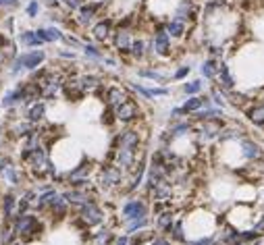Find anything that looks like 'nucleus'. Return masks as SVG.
<instances>
[{
    "label": "nucleus",
    "mask_w": 264,
    "mask_h": 245,
    "mask_svg": "<svg viewBox=\"0 0 264 245\" xmlns=\"http://www.w3.org/2000/svg\"><path fill=\"white\" fill-rule=\"evenodd\" d=\"M46 223H48V220H46L44 216H40L36 210H29V212H19L10 225H13L19 241H23L27 245V243H33V241L44 237Z\"/></svg>",
    "instance_id": "nucleus-1"
},
{
    "label": "nucleus",
    "mask_w": 264,
    "mask_h": 245,
    "mask_svg": "<svg viewBox=\"0 0 264 245\" xmlns=\"http://www.w3.org/2000/svg\"><path fill=\"white\" fill-rule=\"evenodd\" d=\"M152 216V202L146 193H133L123 197V202L119 206L117 212V225L131 223V220H140V218H150Z\"/></svg>",
    "instance_id": "nucleus-2"
},
{
    "label": "nucleus",
    "mask_w": 264,
    "mask_h": 245,
    "mask_svg": "<svg viewBox=\"0 0 264 245\" xmlns=\"http://www.w3.org/2000/svg\"><path fill=\"white\" fill-rule=\"evenodd\" d=\"M96 187L100 193H121V189L127 183V170H123L114 162H100L98 172H96Z\"/></svg>",
    "instance_id": "nucleus-3"
},
{
    "label": "nucleus",
    "mask_w": 264,
    "mask_h": 245,
    "mask_svg": "<svg viewBox=\"0 0 264 245\" xmlns=\"http://www.w3.org/2000/svg\"><path fill=\"white\" fill-rule=\"evenodd\" d=\"M27 179V170L21 168L19 160L8 154L0 156V185H2V189H21L25 187Z\"/></svg>",
    "instance_id": "nucleus-4"
},
{
    "label": "nucleus",
    "mask_w": 264,
    "mask_h": 245,
    "mask_svg": "<svg viewBox=\"0 0 264 245\" xmlns=\"http://www.w3.org/2000/svg\"><path fill=\"white\" fill-rule=\"evenodd\" d=\"M46 52L44 50H27V52H21L17 54L13 61L8 63L6 67V71L10 77H19L23 73H31V71H36V69H40L44 63H46Z\"/></svg>",
    "instance_id": "nucleus-5"
},
{
    "label": "nucleus",
    "mask_w": 264,
    "mask_h": 245,
    "mask_svg": "<svg viewBox=\"0 0 264 245\" xmlns=\"http://www.w3.org/2000/svg\"><path fill=\"white\" fill-rule=\"evenodd\" d=\"M79 216V220L88 227V229H100V227H104L108 225V212H106V208L102 206V202L98 200V197H94V200H89L82 210H77V212H73Z\"/></svg>",
    "instance_id": "nucleus-6"
},
{
    "label": "nucleus",
    "mask_w": 264,
    "mask_h": 245,
    "mask_svg": "<svg viewBox=\"0 0 264 245\" xmlns=\"http://www.w3.org/2000/svg\"><path fill=\"white\" fill-rule=\"evenodd\" d=\"M114 116H117V125H121V127L142 125V121H144L142 100H137L135 96H131L129 100H125L121 106L114 108Z\"/></svg>",
    "instance_id": "nucleus-7"
},
{
    "label": "nucleus",
    "mask_w": 264,
    "mask_h": 245,
    "mask_svg": "<svg viewBox=\"0 0 264 245\" xmlns=\"http://www.w3.org/2000/svg\"><path fill=\"white\" fill-rule=\"evenodd\" d=\"M98 166H100V162L94 160L91 156H82L71 168H67V183H65V187L67 185H71L75 181H86V179H94L96 177V172H98Z\"/></svg>",
    "instance_id": "nucleus-8"
},
{
    "label": "nucleus",
    "mask_w": 264,
    "mask_h": 245,
    "mask_svg": "<svg viewBox=\"0 0 264 245\" xmlns=\"http://www.w3.org/2000/svg\"><path fill=\"white\" fill-rule=\"evenodd\" d=\"M71 214H73V210H71V206L67 204V200H65V195H63V191H59L54 195V200L50 202V206H48V210H46V214H44V218L48 220V223L52 225V227H56V225H61V223H67L69 218H71Z\"/></svg>",
    "instance_id": "nucleus-9"
},
{
    "label": "nucleus",
    "mask_w": 264,
    "mask_h": 245,
    "mask_svg": "<svg viewBox=\"0 0 264 245\" xmlns=\"http://www.w3.org/2000/svg\"><path fill=\"white\" fill-rule=\"evenodd\" d=\"M227 125L225 119H216V121H200V123H193V135H196L198 144H210L219 139L221 129Z\"/></svg>",
    "instance_id": "nucleus-10"
},
{
    "label": "nucleus",
    "mask_w": 264,
    "mask_h": 245,
    "mask_svg": "<svg viewBox=\"0 0 264 245\" xmlns=\"http://www.w3.org/2000/svg\"><path fill=\"white\" fill-rule=\"evenodd\" d=\"M133 94L127 85H121V83H106L104 89H102V96L100 102L102 106H110V108H117L125 100H129Z\"/></svg>",
    "instance_id": "nucleus-11"
},
{
    "label": "nucleus",
    "mask_w": 264,
    "mask_h": 245,
    "mask_svg": "<svg viewBox=\"0 0 264 245\" xmlns=\"http://www.w3.org/2000/svg\"><path fill=\"white\" fill-rule=\"evenodd\" d=\"M0 214L4 223H13L19 214V189H2L0 193Z\"/></svg>",
    "instance_id": "nucleus-12"
},
{
    "label": "nucleus",
    "mask_w": 264,
    "mask_h": 245,
    "mask_svg": "<svg viewBox=\"0 0 264 245\" xmlns=\"http://www.w3.org/2000/svg\"><path fill=\"white\" fill-rule=\"evenodd\" d=\"M237 146H239V156H242L246 162H260V160H264V146L258 142V139L246 135V137L239 139Z\"/></svg>",
    "instance_id": "nucleus-13"
},
{
    "label": "nucleus",
    "mask_w": 264,
    "mask_h": 245,
    "mask_svg": "<svg viewBox=\"0 0 264 245\" xmlns=\"http://www.w3.org/2000/svg\"><path fill=\"white\" fill-rule=\"evenodd\" d=\"M67 204L71 206L73 212H77V210H82L89 200H94V197H98V193L94 191H86V189H77V187H63L61 189Z\"/></svg>",
    "instance_id": "nucleus-14"
},
{
    "label": "nucleus",
    "mask_w": 264,
    "mask_h": 245,
    "mask_svg": "<svg viewBox=\"0 0 264 245\" xmlns=\"http://www.w3.org/2000/svg\"><path fill=\"white\" fill-rule=\"evenodd\" d=\"M48 108H50V102H46V100H38V102H33L29 104V106H25V119L33 125H44L46 121H48Z\"/></svg>",
    "instance_id": "nucleus-15"
},
{
    "label": "nucleus",
    "mask_w": 264,
    "mask_h": 245,
    "mask_svg": "<svg viewBox=\"0 0 264 245\" xmlns=\"http://www.w3.org/2000/svg\"><path fill=\"white\" fill-rule=\"evenodd\" d=\"M25 106V100H23V89H21V83H17L15 87L6 89L2 98H0V108L2 110H10V108H21Z\"/></svg>",
    "instance_id": "nucleus-16"
},
{
    "label": "nucleus",
    "mask_w": 264,
    "mask_h": 245,
    "mask_svg": "<svg viewBox=\"0 0 264 245\" xmlns=\"http://www.w3.org/2000/svg\"><path fill=\"white\" fill-rule=\"evenodd\" d=\"M112 33H114V23L110 19H98V21H94V25H91V36L100 44L110 42Z\"/></svg>",
    "instance_id": "nucleus-17"
},
{
    "label": "nucleus",
    "mask_w": 264,
    "mask_h": 245,
    "mask_svg": "<svg viewBox=\"0 0 264 245\" xmlns=\"http://www.w3.org/2000/svg\"><path fill=\"white\" fill-rule=\"evenodd\" d=\"M244 116L250 125L256 129H264V100H254L250 106L244 110Z\"/></svg>",
    "instance_id": "nucleus-18"
},
{
    "label": "nucleus",
    "mask_w": 264,
    "mask_h": 245,
    "mask_svg": "<svg viewBox=\"0 0 264 245\" xmlns=\"http://www.w3.org/2000/svg\"><path fill=\"white\" fill-rule=\"evenodd\" d=\"M175 220H177L175 208H169V210H165V212H160V214L154 216V231L163 233V235H169V231L173 229Z\"/></svg>",
    "instance_id": "nucleus-19"
},
{
    "label": "nucleus",
    "mask_w": 264,
    "mask_h": 245,
    "mask_svg": "<svg viewBox=\"0 0 264 245\" xmlns=\"http://www.w3.org/2000/svg\"><path fill=\"white\" fill-rule=\"evenodd\" d=\"M216 85H219L223 91H231L237 87V79L231 71V67L227 63H221L219 65V75H216Z\"/></svg>",
    "instance_id": "nucleus-20"
},
{
    "label": "nucleus",
    "mask_w": 264,
    "mask_h": 245,
    "mask_svg": "<svg viewBox=\"0 0 264 245\" xmlns=\"http://www.w3.org/2000/svg\"><path fill=\"white\" fill-rule=\"evenodd\" d=\"M227 94V102L229 106H233L235 110H246L252 102H254V98H252V94H246V91H237V89H231V91H225Z\"/></svg>",
    "instance_id": "nucleus-21"
},
{
    "label": "nucleus",
    "mask_w": 264,
    "mask_h": 245,
    "mask_svg": "<svg viewBox=\"0 0 264 245\" xmlns=\"http://www.w3.org/2000/svg\"><path fill=\"white\" fill-rule=\"evenodd\" d=\"M114 237H117V231H114L112 225H104L91 231V243L94 245H112Z\"/></svg>",
    "instance_id": "nucleus-22"
},
{
    "label": "nucleus",
    "mask_w": 264,
    "mask_h": 245,
    "mask_svg": "<svg viewBox=\"0 0 264 245\" xmlns=\"http://www.w3.org/2000/svg\"><path fill=\"white\" fill-rule=\"evenodd\" d=\"M189 119L193 123H200V121H216V119H225V108H219L214 106V104H210V106H204L202 110L193 112Z\"/></svg>",
    "instance_id": "nucleus-23"
},
{
    "label": "nucleus",
    "mask_w": 264,
    "mask_h": 245,
    "mask_svg": "<svg viewBox=\"0 0 264 245\" xmlns=\"http://www.w3.org/2000/svg\"><path fill=\"white\" fill-rule=\"evenodd\" d=\"M169 237L175 245H189V235H187V227H185V218H177L173 229L169 231Z\"/></svg>",
    "instance_id": "nucleus-24"
},
{
    "label": "nucleus",
    "mask_w": 264,
    "mask_h": 245,
    "mask_svg": "<svg viewBox=\"0 0 264 245\" xmlns=\"http://www.w3.org/2000/svg\"><path fill=\"white\" fill-rule=\"evenodd\" d=\"M137 77L150 81V83H156V85H165L167 81H169V77L163 71H158L156 67H142V69H137Z\"/></svg>",
    "instance_id": "nucleus-25"
},
{
    "label": "nucleus",
    "mask_w": 264,
    "mask_h": 245,
    "mask_svg": "<svg viewBox=\"0 0 264 245\" xmlns=\"http://www.w3.org/2000/svg\"><path fill=\"white\" fill-rule=\"evenodd\" d=\"M219 58H214V56H208L206 61L202 63L200 67V73H202V79L206 81H216V75H219Z\"/></svg>",
    "instance_id": "nucleus-26"
},
{
    "label": "nucleus",
    "mask_w": 264,
    "mask_h": 245,
    "mask_svg": "<svg viewBox=\"0 0 264 245\" xmlns=\"http://www.w3.org/2000/svg\"><path fill=\"white\" fill-rule=\"evenodd\" d=\"M165 29H167V33H169V36L173 38V40H181V38L187 33V23L173 17L171 21L165 23Z\"/></svg>",
    "instance_id": "nucleus-27"
},
{
    "label": "nucleus",
    "mask_w": 264,
    "mask_h": 245,
    "mask_svg": "<svg viewBox=\"0 0 264 245\" xmlns=\"http://www.w3.org/2000/svg\"><path fill=\"white\" fill-rule=\"evenodd\" d=\"M152 227V216L150 218H140V220H131V223H125L121 225V231L127 233V235H135V233L140 231H146Z\"/></svg>",
    "instance_id": "nucleus-28"
},
{
    "label": "nucleus",
    "mask_w": 264,
    "mask_h": 245,
    "mask_svg": "<svg viewBox=\"0 0 264 245\" xmlns=\"http://www.w3.org/2000/svg\"><path fill=\"white\" fill-rule=\"evenodd\" d=\"M150 52V44H148L144 38H135L133 40V46H131V58L137 63H142L144 58Z\"/></svg>",
    "instance_id": "nucleus-29"
},
{
    "label": "nucleus",
    "mask_w": 264,
    "mask_h": 245,
    "mask_svg": "<svg viewBox=\"0 0 264 245\" xmlns=\"http://www.w3.org/2000/svg\"><path fill=\"white\" fill-rule=\"evenodd\" d=\"M131 89V94L137 98V100H142V102H154L152 98V91H150V83H129L127 85Z\"/></svg>",
    "instance_id": "nucleus-30"
},
{
    "label": "nucleus",
    "mask_w": 264,
    "mask_h": 245,
    "mask_svg": "<svg viewBox=\"0 0 264 245\" xmlns=\"http://www.w3.org/2000/svg\"><path fill=\"white\" fill-rule=\"evenodd\" d=\"M19 42H21V46H25V48H29V50L38 48V46L44 44V40L38 36V31H23L19 36Z\"/></svg>",
    "instance_id": "nucleus-31"
},
{
    "label": "nucleus",
    "mask_w": 264,
    "mask_h": 245,
    "mask_svg": "<svg viewBox=\"0 0 264 245\" xmlns=\"http://www.w3.org/2000/svg\"><path fill=\"white\" fill-rule=\"evenodd\" d=\"M181 91L187 96H200L204 94V79H191V81H185V83L181 85Z\"/></svg>",
    "instance_id": "nucleus-32"
},
{
    "label": "nucleus",
    "mask_w": 264,
    "mask_h": 245,
    "mask_svg": "<svg viewBox=\"0 0 264 245\" xmlns=\"http://www.w3.org/2000/svg\"><path fill=\"white\" fill-rule=\"evenodd\" d=\"M98 116H100V125L106 127V129H114V127H117V116H114V108L102 106V110H100Z\"/></svg>",
    "instance_id": "nucleus-33"
},
{
    "label": "nucleus",
    "mask_w": 264,
    "mask_h": 245,
    "mask_svg": "<svg viewBox=\"0 0 264 245\" xmlns=\"http://www.w3.org/2000/svg\"><path fill=\"white\" fill-rule=\"evenodd\" d=\"M38 36L44 40V42H48V44H52V42H63L65 40V36L59 31V29H54V27H40L38 29Z\"/></svg>",
    "instance_id": "nucleus-34"
},
{
    "label": "nucleus",
    "mask_w": 264,
    "mask_h": 245,
    "mask_svg": "<svg viewBox=\"0 0 264 245\" xmlns=\"http://www.w3.org/2000/svg\"><path fill=\"white\" fill-rule=\"evenodd\" d=\"M208 96H210V100H212L214 106H219V108H225V110H227V106H229L227 94H225V91H223L219 85H212L210 91H208Z\"/></svg>",
    "instance_id": "nucleus-35"
},
{
    "label": "nucleus",
    "mask_w": 264,
    "mask_h": 245,
    "mask_svg": "<svg viewBox=\"0 0 264 245\" xmlns=\"http://www.w3.org/2000/svg\"><path fill=\"white\" fill-rule=\"evenodd\" d=\"M19 237H17V233L13 229V225L10 223H4L2 227H0V245H10V243H15Z\"/></svg>",
    "instance_id": "nucleus-36"
},
{
    "label": "nucleus",
    "mask_w": 264,
    "mask_h": 245,
    "mask_svg": "<svg viewBox=\"0 0 264 245\" xmlns=\"http://www.w3.org/2000/svg\"><path fill=\"white\" fill-rule=\"evenodd\" d=\"M84 54L88 56V61H91V63L102 65V61H104V52H102L96 44H84Z\"/></svg>",
    "instance_id": "nucleus-37"
},
{
    "label": "nucleus",
    "mask_w": 264,
    "mask_h": 245,
    "mask_svg": "<svg viewBox=\"0 0 264 245\" xmlns=\"http://www.w3.org/2000/svg\"><path fill=\"white\" fill-rule=\"evenodd\" d=\"M189 245H221L216 233L212 235H202V237H196V239H189Z\"/></svg>",
    "instance_id": "nucleus-38"
},
{
    "label": "nucleus",
    "mask_w": 264,
    "mask_h": 245,
    "mask_svg": "<svg viewBox=\"0 0 264 245\" xmlns=\"http://www.w3.org/2000/svg\"><path fill=\"white\" fill-rule=\"evenodd\" d=\"M150 91H152V98H154V102L156 100H160V98H169L171 96V89L169 87H165V85H152L150 83Z\"/></svg>",
    "instance_id": "nucleus-39"
},
{
    "label": "nucleus",
    "mask_w": 264,
    "mask_h": 245,
    "mask_svg": "<svg viewBox=\"0 0 264 245\" xmlns=\"http://www.w3.org/2000/svg\"><path fill=\"white\" fill-rule=\"evenodd\" d=\"M191 73V67H187V65H181L179 69H177V71L173 73V77H171V79H173V81H183V79H187V75Z\"/></svg>",
    "instance_id": "nucleus-40"
},
{
    "label": "nucleus",
    "mask_w": 264,
    "mask_h": 245,
    "mask_svg": "<svg viewBox=\"0 0 264 245\" xmlns=\"http://www.w3.org/2000/svg\"><path fill=\"white\" fill-rule=\"evenodd\" d=\"M150 245H175V243L171 241V237H169V235H163V233H156V235L152 237V241H150Z\"/></svg>",
    "instance_id": "nucleus-41"
},
{
    "label": "nucleus",
    "mask_w": 264,
    "mask_h": 245,
    "mask_svg": "<svg viewBox=\"0 0 264 245\" xmlns=\"http://www.w3.org/2000/svg\"><path fill=\"white\" fill-rule=\"evenodd\" d=\"M112 245H131V235H127V233H117V237H114Z\"/></svg>",
    "instance_id": "nucleus-42"
},
{
    "label": "nucleus",
    "mask_w": 264,
    "mask_h": 245,
    "mask_svg": "<svg viewBox=\"0 0 264 245\" xmlns=\"http://www.w3.org/2000/svg\"><path fill=\"white\" fill-rule=\"evenodd\" d=\"M252 227H254V229L260 233V235L264 237V210L256 216V220H254V225H252Z\"/></svg>",
    "instance_id": "nucleus-43"
},
{
    "label": "nucleus",
    "mask_w": 264,
    "mask_h": 245,
    "mask_svg": "<svg viewBox=\"0 0 264 245\" xmlns=\"http://www.w3.org/2000/svg\"><path fill=\"white\" fill-rule=\"evenodd\" d=\"M56 58L71 63V61H75V58H77V54H75V52H69V50H59V52H56Z\"/></svg>",
    "instance_id": "nucleus-44"
},
{
    "label": "nucleus",
    "mask_w": 264,
    "mask_h": 245,
    "mask_svg": "<svg viewBox=\"0 0 264 245\" xmlns=\"http://www.w3.org/2000/svg\"><path fill=\"white\" fill-rule=\"evenodd\" d=\"M8 67V61H6V56H4V52L2 50H0V73H2L4 71V69Z\"/></svg>",
    "instance_id": "nucleus-45"
},
{
    "label": "nucleus",
    "mask_w": 264,
    "mask_h": 245,
    "mask_svg": "<svg viewBox=\"0 0 264 245\" xmlns=\"http://www.w3.org/2000/svg\"><path fill=\"white\" fill-rule=\"evenodd\" d=\"M4 146H6V137H4L2 133H0V156L6 154V152H4Z\"/></svg>",
    "instance_id": "nucleus-46"
},
{
    "label": "nucleus",
    "mask_w": 264,
    "mask_h": 245,
    "mask_svg": "<svg viewBox=\"0 0 264 245\" xmlns=\"http://www.w3.org/2000/svg\"><path fill=\"white\" fill-rule=\"evenodd\" d=\"M27 13H29L31 17H33V15H36V13H38V4H36V2H31V4L27 6Z\"/></svg>",
    "instance_id": "nucleus-47"
},
{
    "label": "nucleus",
    "mask_w": 264,
    "mask_h": 245,
    "mask_svg": "<svg viewBox=\"0 0 264 245\" xmlns=\"http://www.w3.org/2000/svg\"><path fill=\"white\" fill-rule=\"evenodd\" d=\"M4 225V220H2V214H0V227H2Z\"/></svg>",
    "instance_id": "nucleus-48"
},
{
    "label": "nucleus",
    "mask_w": 264,
    "mask_h": 245,
    "mask_svg": "<svg viewBox=\"0 0 264 245\" xmlns=\"http://www.w3.org/2000/svg\"><path fill=\"white\" fill-rule=\"evenodd\" d=\"M262 210H264V200H262Z\"/></svg>",
    "instance_id": "nucleus-49"
},
{
    "label": "nucleus",
    "mask_w": 264,
    "mask_h": 245,
    "mask_svg": "<svg viewBox=\"0 0 264 245\" xmlns=\"http://www.w3.org/2000/svg\"><path fill=\"white\" fill-rule=\"evenodd\" d=\"M242 245H248V243H242Z\"/></svg>",
    "instance_id": "nucleus-50"
},
{
    "label": "nucleus",
    "mask_w": 264,
    "mask_h": 245,
    "mask_svg": "<svg viewBox=\"0 0 264 245\" xmlns=\"http://www.w3.org/2000/svg\"><path fill=\"white\" fill-rule=\"evenodd\" d=\"M0 193H2V189H0Z\"/></svg>",
    "instance_id": "nucleus-51"
},
{
    "label": "nucleus",
    "mask_w": 264,
    "mask_h": 245,
    "mask_svg": "<svg viewBox=\"0 0 264 245\" xmlns=\"http://www.w3.org/2000/svg\"><path fill=\"white\" fill-rule=\"evenodd\" d=\"M0 87H2V85H0Z\"/></svg>",
    "instance_id": "nucleus-52"
}]
</instances>
